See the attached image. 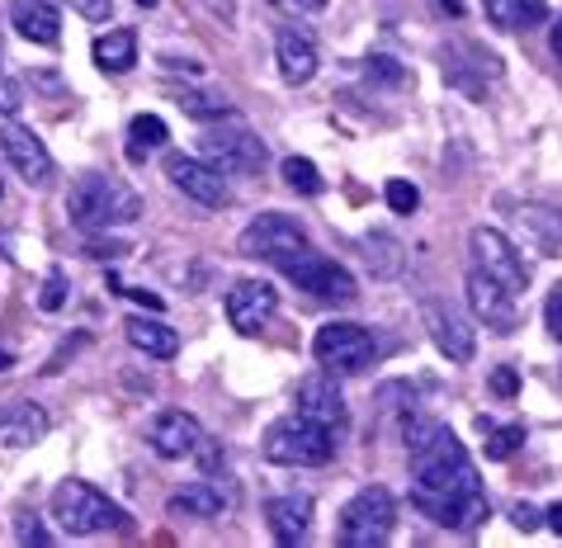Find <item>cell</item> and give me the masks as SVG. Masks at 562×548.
Listing matches in <instances>:
<instances>
[{
    "label": "cell",
    "mask_w": 562,
    "mask_h": 548,
    "mask_svg": "<svg viewBox=\"0 0 562 548\" xmlns=\"http://www.w3.org/2000/svg\"><path fill=\"white\" fill-rule=\"evenodd\" d=\"M412 506L426 521L445 529H477L487 521V496H482L477 468L459 445V435L449 426H435L426 440L412 449Z\"/></svg>",
    "instance_id": "6da1fadb"
},
{
    "label": "cell",
    "mask_w": 562,
    "mask_h": 548,
    "mask_svg": "<svg viewBox=\"0 0 562 548\" xmlns=\"http://www.w3.org/2000/svg\"><path fill=\"white\" fill-rule=\"evenodd\" d=\"M137 213H143L137 194L109 176H81L71 184L67 217H71V227L90 232V237H95V232H109V227H128Z\"/></svg>",
    "instance_id": "7a4b0ae2"
},
{
    "label": "cell",
    "mask_w": 562,
    "mask_h": 548,
    "mask_svg": "<svg viewBox=\"0 0 562 548\" xmlns=\"http://www.w3.org/2000/svg\"><path fill=\"white\" fill-rule=\"evenodd\" d=\"M260 449L270 463H284V468H322L336 459V430L303 412H289L265 430Z\"/></svg>",
    "instance_id": "3957f363"
},
{
    "label": "cell",
    "mask_w": 562,
    "mask_h": 548,
    "mask_svg": "<svg viewBox=\"0 0 562 548\" xmlns=\"http://www.w3.org/2000/svg\"><path fill=\"white\" fill-rule=\"evenodd\" d=\"M279 275L293 279L303 293H312L317 303H336V307H346L359 299V284H355V275L346 270V265H336V260H326L317 256L312 246H299V250H284V256H274L270 260Z\"/></svg>",
    "instance_id": "277c9868"
},
{
    "label": "cell",
    "mask_w": 562,
    "mask_h": 548,
    "mask_svg": "<svg viewBox=\"0 0 562 548\" xmlns=\"http://www.w3.org/2000/svg\"><path fill=\"white\" fill-rule=\"evenodd\" d=\"M53 521L67 529V535H104V529H128V515H123L114 501L90 482L67 478L53 492Z\"/></svg>",
    "instance_id": "5b68a950"
},
{
    "label": "cell",
    "mask_w": 562,
    "mask_h": 548,
    "mask_svg": "<svg viewBox=\"0 0 562 548\" xmlns=\"http://www.w3.org/2000/svg\"><path fill=\"white\" fill-rule=\"evenodd\" d=\"M393 521H397V501L387 488H359L336 525V544L340 548H383L393 539Z\"/></svg>",
    "instance_id": "8992f818"
},
{
    "label": "cell",
    "mask_w": 562,
    "mask_h": 548,
    "mask_svg": "<svg viewBox=\"0 0 562 548\" xmlns=\"http://www.w3.org/2000/svg\"><path fill=\"white\" fill-rule=\"evenodd\" d=\"M199 152H204V161H213L217 170H232V176H256V170L265 166V143L246 128V123H217V128H209L204 137H199Z\"/></svg>",
    "instance_id": "52a82bcc"
},
{
    "label": "cell",
    "mask_w": 562,
    "mask_h": 548,
    "mask_svg": "<svg viewBox=\"0 0 562 548\" xmlns=\"http://www.w3.org/2000/svg\"><path fill=\"white\" fill-rule=\"evenodd\" d=\"M312 355L331 373H359V369H369V359H373V332L359 322H326L322 332L312 336Z\"/></svg>",
    "instance_id": "ba28073f"
},
{
    "label": "cell",
    "mask_w": 562,
    "mask_h": 548,
    "mask_svg": "<svg viewBox=\"0 0 562 548\" xmlns=\"http://www.w3.org/2000/svg\"><path fill=\"white\" fill-rule=\"evenodd\" d=\"M468 246H473V256H477V270H482V275H492L496 284L510 289V293H525V284H529V265L520 260V250H515V242L506 237V232H496V227H473Z\"/></svg>",
    "instance_id": "9c48e42d"
},
{
    "label": "cell",
    "mask_w": 562,
    "mask_h": 548,
    "mask_svg": "<svg viewBox=\"0 0 562 548\" xmlns=\"http://www.w3.org/2000/svg\"><path fill=\"white\" fill-rule=\"evenodd\" d=\"M166 176L170 184L184 194V199H194V203H204V209H227L232 203V190H227V180H223V170H217L213 161H199V156H166Z\"/></svg>",
    "instance_id": "30bf717a"
},
{
    "label": "cell",
    "mask_w": 562,
    "mask_h": 548,
    "mask_svg": "<svg viewBox=\"0 0 562 548\" xmlns=\"http://www.w3.org/2000/svg\"><path fill=\"white\" fill-rule=\"evenodd\" d=\"M237 246H241V256L274 260V256H284V250L307 246V232H303L299 217H289V213H260L256 223L237 237Z\"/></svg>",
    "instance_id": "8fae6325"
},
{
    "label": "cell",
    "mask_w": 562,
    "mask_h": 548,
    "mask_svg": "<svg viewBox=\"0 0 562 548\" xmlns=\"http://www.w3.org/2000/svg\"><path fill=\"white\" fill-rule=\"evenodd\" d=\"M463 293H468V312H473V317L487 326V332H515V326H520L515 293L496 284L492 275L473 270V275H468V284H463Z\"/></svg>",
    "instance_id": "7c38bea8"
},
{
    "label": "cell",
    "mask_w": 562,
    "mask_h": 548,
    "mask_svg": "<svg viewBox=\"0 0 562 548\" xmlns=\"http://www.w3.org/2000/svg\"><path fill=\"white\" fill-rule=\"evenodd\" d=\"M279 312V293L265 279H237L227 293V322L237 326L241 336H260V326H270V317Z\"/></svg>",
    "instance_id": "4fadbf2b"
},
{
    "label": "cell",
    "mask_w": 562,
    "mask_h": 548,
    "mask_svg": "<svg viewBox=\"0 0 562 548\" xmlns=\"http://www.w3.org/2000/svg\"><path fill=\"white\" fill-rule=\"evenodd\" d=\"M0 152H5V161L20 170L29 184L53 180V152L34 128H24V123H5V128H0Z\"/></svg>",
    "instance_id": "5bb4252c"
},
{
    "label": "cell",
    "mask_w": 562,
    "mask_h": 548,
    "mask_svg": "<svg viewBox=\"0 0 562 548\" xmlns=\"http://www.w3.org/2000/svg\"><path fill=\"white\" fill-rule=\"evenodd\" d=\"M420 312H426V332H430L435 346H440V355H449L454 365H468L473 350H477V336H473V326H468L463 312H454V307L440 303V299H430Z\"/></svg>",
    "instance_id": "9a60e30c"
},
{
    "label": "cell",
    "mask_w": 562,
    "mask_h": 548,
    "mask_svg": "<svg viewBox=\"0 0 562 548\" xmlns=\"http://www.w3.org/2000/svg\"><path fill=\"white\" fill-rule=\"evenodd\" d=\"M147 440H151V449L161 454V459H194V454L204 449L209 435L190 412H161L151 421Z\"/></svg>",
    "instance_id": "2e32d148"
},
{
    "label": "cell",
    "mask_w": 562,
    "mask_h": 548,
    "mask_svg": "<svg viewBox=\"0 0 562 548\" xmlns=\"http://www.w3.org/2000/svg\"><path fill=\"white\" fill-rule=\"evenodd\" d=\"M299 412L312 416V421H322V426H331V430L346 426L350 412H346V398H340L331 369H317V373H307V379L299 383Z\"/></svg>",
    "instance_id": "e0dca14e"
},
{
    "label": "cell",
    "mask_w": 562,
    "mask_h": 548,
    "mask_svg": "<svg viewBox=\"0 0 562 548\" xmlns=\"http://www.w3.org/2000/svg\"><path fill=\"white\" fill-rule=\"evenodd\" d=\"M265 521H270L274 539L284 544V548L303 544V539H307V525H312V496H307V492H284V496H274L270 506H265Z\"/></svg>",
    "instance_id": "ac0fdd59"
},
{
    "label": "cell",
    "mask_w": 562,
    "mask_h": 548,
    "mask_svg": "<svg viewBox=\"0 0 562 548\" xmlns=\"http://www.w3.org/2000/svg\"><path fill=\"white\" fill-rule=\"evenodd\" d=\"M274 57H279V76H284L289 86H307L312 76H317V43L299 34V29H279Z\"/></svg>",
    "instance_id": "d6986e66"
},
{
    "label": "cell",
    "mask_w": 562,
    "mask_h": 548,
    "mask_svg": "<svg viewBox=\"0 0 562 548\" xmlns=\"http://www.w3.org/2000/svg\"><path fill=\"white\" fill-rule=\"evenodd\" d=\"M10 24L20 29L29 43H43V48H53L61 38V20L48 0H10Z\"/></svg>",
    "instance_id": "ffe728a7"
},
{
    "label": "cell",
    "mask_w": 562,
    "mask_h": 548,
    "mask_svg": "<svg viewBox=\"0 0 562 548\" xmlns=\"http://www.w3.org/2000/svg\"><path fill=\"white\" fill-rule=\"evenodd\" d=\"M227 506H232V492L223 488V482H213V478L190 482L184 492L170 496V511H176V515H194V521H213V515H223Z\"/></svg>",
    "instance_id": "44dd1931"
},
{
    "label": "cell",
    "mask_w": 562,
    "mask_h": 548,
    "mask_svg": "<svg viewBox=\"0 0 562 548\" xmlns=\"http://www.w3.org/2000/svg\"><path fill=\"white\" fill-rule=\"evenodd\" d=\"M123 332H128V346L143 350L147 359H176V350H180V336L156 317H128Z\"/></svg>",
    "instance_id": "7402d4cb"
},
{
    "label": "cell",
    "mask_w": 562,
    "mask_h": 548,
    "mask_svg": "<svg viewBox=\"0 0 562 548\" xmlns=\"http://www.w3.org/2000/svg\"><path fill=\"white\" fill-rule=\"evenodd\" d=\"M95 67L109 71V76H123V71H133L137 67V34L133 29H109V34L95 38Z\"/></svg>",
    "instance_id": "603a6c76"
},
{
    "label": "cell",
    "mask_w": 562,
    "mask_h": 548,
    "mask_svg": "<svg viewBox=\"0 0 562 548\" xmlns=\"http://www.w3.org/2000/svg\"><path fill=\"white\" fill-rule=\"evenodd\" d=\"M364 250H369V270L379 279H397L402 265H407V250H402L397 237H383V232H373V237H364Z\"/></svg>",
    "instance_id": "cb8c5ba5"
},
{
    "label": "cell",
    "mask_w": 562,
    "mask_h": 548,
    "mask_svg": "<svg viewBox=\"0 0 562 548\" xmlns=\"http://www.w3.org/2000/svg\"><path fill=\"white\" fill-rule=\"evenodd\" d=\"M170 137L166 128V119H156V114H137L128 123V161H147V152H156Z\"/></svg>",
    "instance_id": "d4e9b609"
},
{
    "label": "cell",
    "mask_w": 562,
    "mask_h": 548,
    "mask_svg": "<svg viewBox=\"0 0 562 548\" xmlns=\"http://www.w3.org/2000/svg\"><path fill=\"white\" fill-rule=\"evenodd\" d=\"M43 430H48V416H43L38 406H20V412L5 416V445L10 449H24V445L43 440Z\"/></svg>",
    "instance_id": "484cf974"
},
{
    "label": "cell",
    "mask_w": 562,
    "mask_h": 548,
    "mask_svg": "<svg viewBox=\"0 0 562 548\" xmlns=\"http://www.w3.org/2000/svg\"><path fill=\"white\" fill-rule=\"evenodd\" d=\"M482 435H487V445H482V449H487V459H492V463L510 459V454L525 445V426H515V421H510V426H492V421L482 416Z\"/></svg>",
    "instance_id": "4316f807"
},
{
    "label": "cell",
    "mask_w": 562,
    "mask_h": 548,
    "mask_svg": "<svg viewBox=\"0 0 562 548\" xmlns=\"http://www.w3.org/2000/svg\"><path fill=\"white\" fill-rule=\"evenodd\" d=\"M520 223L529 232H539V246L553 250L562 242V213L558 209H539V203H529V209H520Z\"/></svg>",
    "instance_id": "83f0119b"
},
{
    "label": "cell",
    "mask_w": 562,
    "mask_h": 548,
    "mask_svg": "<svg viewBox=\"0 0 562 548\" xmlns=\"http://www.w3.org/2000/svg\"><path fill=\"white\" fill-rule=\"evenodd\" d=\"M279 176L289 180V190H299V194H322V170L307 161V156H284L279 161Z\"/></svg>",
    "instance_id": "f1b7e54d"
},
{
    "label": "cell",
    "mask_w": 562,
    "mask_h": 548,
    "mask_svg": "<svg viewBox=\"0 0 562 548\" xmlns=\"http://www.w3.org/2000/svg\"><path fill=\"white\" fill-rule=\"evenodd\" d=\"M180 109H184L190 119H227V114H232L227 96H213V90H184Z\"/></svg>",
    "instance_id": "f546056e"
},
{
    "label": "cell",
    "mask_w": 562,
    "mask_h": 548,
    "mask_svg": "<svg viewBox=\"0 0 562 548\" xmlns=\"http://www.w3.org/2000/svg\"><path fill=\"white\" fill-rule=\"evenodd\" d=\"M482 10H487V20L496 29H529L535 24L525 10V0H482Z\"/></svg>",
    "instance_id": "4dcf8cb0"
},
{
    "label": "cell",
    "mask_w": 562,
    "mask_h": 548,
    "mask_svg": "<svg viewBox=\"0 0 562 548\" xmlns=\"http://www.w3.org/2000/svg\"><path fill=\"white\" fill-rule=\"evenodd\" d=\"M383 199H387V209H393V213H416V203H420V190H416L412 180H387Z\"/></svg>",
    "instance_id": "1f68e13d"
},
{
    "label": "cell",
    "mask_w": 562,
    "mask_h": 548,
    "mask_svg": "<svg viewBox=\"0 0 562 548\" xmlns=\"http://www.w3.org/2000/svg\"><path fill=\"white\" fill-rule=\"evenodd\" d=\"M364 71H369V81H383V86H402V81H407V71H402V61L397 57H369L364 61Z\"/></svg>",
    "instance_id": "d6a6232c"
},
{
    "label": "cell",
    "mask_w": 562,
    "mask_h": 548,
    "mask_svg": "<svg viewBox=\"0 0 562 548\" xmlns=\"http://www.w3.org/2000/svg\"><path fill=\"white\" fill-rule=\"evenodd\" d=\"M38 307H43V312H61V307H67V275H61V270H53L48 279H43Z\"/></svg>",
    "instance_id": "836d02e7"
},
{
    "label": "cell",
    "mask_w": 562,
    "mask_h": 548,
    "mask_svg": "<svg viewBox=\"0 0 562 548\" xmlns=\"http://www.w3.org/2000/svg\"><path fill=\"white\" fill-rule=\"evenodd\" d=\"M20 104H24V90H20V81H10V76H0V114L14 119V114H20Z\"/></svg>",
    "instance_id": "e575fe53"
},
{
    "label": "cell",
    "mask_w": 562,
    "mask_h": 548,
    "mask_svg": "<svg viewBox=\"0 0 562 548\" xmlns=\"http://www.w3.org/2000/svg\"><path fill=\"white\" fill-rule=\"evenodd\" d=\"M543 326H549L553 340H562V284H553L549 303H543Z\"/></svg>",
    "instance_id": "d590c367"
},
{
    "label": "cell",
    "mask_w": 562,
    "mask_h": 548,
    "mask_svg": "<svg viewBox=\"0 0 562 548\" xmlns=\"http://www.w3.org/2000/svg\"><path fill=\"white\" fill-rule=\"evenodd\" d=\"M510 525H515V529H525V535H529V529H539V525H543V515H539L535 506H529V501H520V506L510 511Z\"/></svg>",
    "instance_id": "8d00e7d4"
},
{
    "label": "cell",
    "mask_w": 562,
    "mask_h": 548,
    "mask_svg": "<svg viewBox=\"0 0 562 548\" xmlns=\"http://www.w3.org/2000/svg\"><path fill=\"white\" fill-rule=\"evenodd\" d=\"M14 535H20V544H53V535H48V529H43V525L34 521V515H24Z\"/></svg>",
    "instance_id": "74e56055"
},
{
    "label": "cell",
    "mask_w": 562,
    "mask_h": 548,
    "mask_svg": "<svg viewBox=\"0 0 562 548\" xmlns=\"http://www.w3.org/2000/svg\"><path fill=\"white\" fill-rule=\"evenodd\" d=\"M515 388H520V373L515 369H496L492 373V393L496 398H515Z\"/></svg>",
    "instance_id": "f35d334b"
},
{
    "label": "cell",
    "mask_w": 562,
    "mask_h": 548,
    "mask_svg": "<svg viewBox=\"0 0 562 548\" xmlns=\"http://www.w3.org/2000/svg\"><path fill=\"white\" fill-rule=\"evenodd\" d=\"M279 10H289V14H322L326 10V0H274Z\"/></svg>",
    "instance_id": "ab89813d"
},
{
    "label": "cell",
    "mask_w": 562,
    "mask_h": 548,
    "mask_svg": "<svg viewBox=\"0 0 562 548\" xmlns=\"http://www.w3.org/2000/svg\"><path fill=\"white\" fill-rule=\"evenodd\" d=\"M76 10L86 14V20H109V0H71Z\"/></svg>",
    "instance_id": "60d3db41"
},
{
    "label": "cell",
    "mask_w": 562,
    "mask_h": 548,
    "mask_svg": "<svg viewBox=\"0 0 562 548\" xmlns=\"http://www.w3.org/2000/svg\"><path fill=\"white\" fill-rule=\"evenodd\" d=\"M86 250H90L95 260H114V256H123V242H90Z\"/></svg>",
    "instance_id": "b9f144b4"
},
{
    "label": "cell",
    "mask_w": 562,
    "mask_h": 548,
    "mask_svg": "<svg viewBox=\"0 0 562 548\" xmlns=\"http://www.w3.org/2000/svg\"><path fill=\"white\" fill-rule=\"evenodd\" d=\"M543 525H549L553 535H562V501H553V506L543 511Z\"/></svg>",
    "instance_id": "7bdbcfd3"
},
{
    "label": "cell",
    "mask_w": 562,
    "mask_h": 548,
    "mask_svg": "<svg viewBox=\"0 0 562 548\" xmlns=\"http://www.w3.org/2000/svg\"><path fill=\"white\" fill-rule=\"evenodd\" d=\"M128 299H137V303H147L151 312H161V299H156V293H143V289H128Z\"/></svg>",
    "instance_id": "ee69618b"
},
{
    "label": "cell",
    "mask_w": 562,
    "mask_h": 548,
    "mask_svg": "<svg viewBox=\"0 0 562 548\" xmlns=\"http://www.w3.org/2000/svg\"><path fill=\"white\" fill-rule=\"evenodd\" d=\"M525 10H529V20H543V10H549V0H525Z\"/></svg>",
    "instance_id": "f6af8a7d"
},
{
    "label": "cell",
    "mask_w": 562,
    "mask_h": 548,
    "mask_svg": "<svg viewBox=\"0 0 562 548\" xmlns=\"http://www.w3.org/2000/svg\"><path fill=\"white\" fill-rule=\"evenodd\" d=\"M553 57H558V61H562V20H558V24H553Z\"/></svg>",
    "instance_id": "bcb514c9"
},
{
    "label": "cell",
    "mask_w": 562,
    "mask_h": 548,
    "mask_svg": "<svg viewBox=\"0 0 562 548\" xmlns=\"http://www.w3.org/2000/svg\"><path fill=\"white\" fill-rule=\"evenodd\" d=\"M5 369H14V355H10V350H0V373H5Z\"/></svg>",
    "instance_id": "7dc6e473"
},
{
    "label": "cell",
    "mask_w": 562,
    "mask_h": 548,
    "mask_svg": "<svg viewBox=\"0 0 562 548\" xmlns=\"http://www.w3.org/2000/svg\"><path fill=\"white\" fill-rule=\"evenodd\" d=\"M137 5H147V10H156V0H137Z\"/></svg>",
    "instance_id": "c3c4849f"
},
{
    "label": "cell",
    "mask_w": 562,
    "mask_h": 548,
    "mask_svg": "<svg viewBox=\"0 0 562 548\" xmlns=\"http://www.w3.org/2000/svg\"><path fill=\"white\" fill-rule=\"evenodd\" d=\"M5 416H10V412H0V426H5Z\"/></svg>",
    "instance_id": "681fc988"
},
{
    "label": "cell",
    "mask_w": 562,
    "mask_h": 548,
    "mask_svg": "<svg viewBox=\"0 0 562 548\" xmlns=\"http://www.w3.org/2000/svg\"><path fill=\"white\" fill-rule=\"evenodd\" d=\"M0 194H5V190H0Z\"/></svg>",
    "instance_id": "f907efd6"
}]
</instances>
